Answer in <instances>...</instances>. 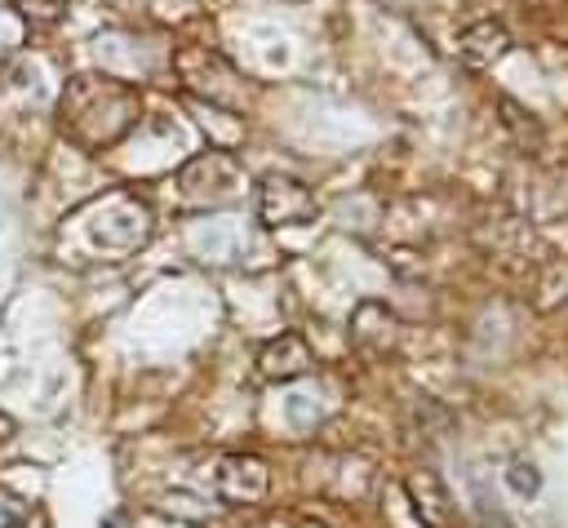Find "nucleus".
Masks as SVG:
<instances>
[{"instance_id":"nucleus-6","label":"nucleus","mask_w":568,"mask_h":528,"mask_svg":"<svg viewBox=\"0 0 568 528\" xmlns=\"http://www.w3.org/2000/svg\"><path fill=\"white\" fill-rule=\"evenodd\" d=\"M457 53H462L466 67L488 71V67H497L510 53V31L497 18H475V22H466L457 31Z\"/></svg>"},{"instance_id":"nucleus-7","label":"nucleus","mask_w":568,"mask_h":528,"mask_svg":"<svg viewBox=\"0 0 568 528\" xmlns=\"http://www.w3.org/2000/svg\"><path fill=\"white\" fill-rule=\"evenodd\" d=\"M351 342L368 355H386L395 342H399V319L386 302H359L355 315H351Z\"/></svg>"},{"instance_id":"nucleus-9","label":"nucleus","mask_w":568,"mask_h":528,"mask_svg":"<svg viewBox=\"0 0 568 528\" xmlns=\"http://www.w3.org/2000/svg\"><path fill=\"white\" fill-rule=\"evenodd\" d=\"M493 106H497V120H501L506 138L515 142V151H524V155H541L546 151V129H541V120L524 102H515L510 93H497Z\"/></svg>"},{"instance_id":"nucleus-2","label":"nucleus","mask_w":568,"mask_h":528,"mask_svg":"<svg viewBox=\"0 0 568 528\" xmlns=\"http://www.w3.org/2000/svg\"><path fill=\"white\" fill-rule=\"evenodd\" d=\"M173 67H178L186 93H200L213 106H244V84H240L235 67L222 53H213V49H178Z\"/></svg>"},{"instance_id":"nucleus-10","label":"nucleus","mask_w":568,"mask_h":528,"mask_svg":"<svg viewBox=\"0 0 568 528\" xmlns=\"http://www.w3.org/2000/svg\"><path fill=\"white\" fill-rule=\"evenodd\" d=\"M408 497H413V506H417V515L426 519V524H439L444 515H448V493H444V484L435 479V470H417V475H408Z\"/></svg>"},{"instance_id":"nucleus-1","label":"nucleus","mask_w":568,"mask_h":528,"mask_svg":"<svg viewBox=\"0 0 568 528\" xmlns=\"http://www.w3.org/2000/svg\"><path fill=\"white\" fill-rule=\"evenodd\" d=\"M138 89H129L124 80L111 75H75L62 89L58 115H62V133L80 146H111L120 142L133 124H138Z\"/></svg>"},{"instance_id":"nucleus-8","label":"nucleus","mask_w":568,"mask_h":528,"mask_svg":"<svg viewBox=\"0 0 568 528\" xmlns=\"http://www.w3.org/2000/svg\"><path fill=\"white\" fill-rule=\"evenodd\" d=\"M311 364H315V355H311V346H306L302 333H280V337H271V342L262 346V355H257V368H262V377H271V382L302 377Z\"/></svg>"},{"instance_id":"nucleus-12","label":"nucleus","mask_w":568,"mask_h":528,"mask_svg":"<svg viewBox=\"0 0 568 528\" xmlns=\"http://www.w3.org/2000/svg\"><path fill=\"white\" fill-rule=\"evenodd\" d=\"M302 528H320V524H302Z\"/></svg>"},{"instance_id":"nucleus-5","label":"nucleus","mask_w":568,"mask_h":528,"mask_svg":"<svg viewBox=\"0 0 568 528\" xmlns=\"http://www.w3.org/2000/svg\"><path fill=\"white\" fill-rule=\"evenodd\" d=\"M257 217L266 226H293L315 217V195L306 182L288 177V173H266L257 186Z\"/></svg>"},{"instance_id":"nucleus-11","label":"nucleus","mask_w":568,"mask_h":528,"mask_svg":"<svg viewBox=\"0 0 568 528\" xmlns=\"http://www.w3.org/2000/svg\"><path fill=\"white\" fill-rule=\"evenodd\" d=\"M506 484H510L519 497H532V493L541 488V475H537V466H532V461H510Z\"/></svg>"},{"instance_id":"nucleus-3","label":"nucleus","mask_w":568,"mask_h":528,"mask_svg":"<svg viewBox=\"0 0 568 528\" xmlns=\"http://www.w3.org/2000/svg\"><path fill=\"white\" fill-rule=\"evenodd\" d=\"M178 186H182L186 200L222 204V200H231V195L244 186V169H240V160L226 155V151H204V155H195V160L182 164Z\"/></svg>"},{"instance_id":"nucleus-4","label":"nucleus","mask_w":568,"mask_h":528,"mask_svg":"<svg viewBox=\"0 0 568 528\" xmlns=\"http://www.w3.org/2000/svg\"><path fill=\"white\" fill-rule=\"evenodd\" d=\"M209 484H213V493H217L222 501H231V506H253V501L266 497L271 470H266V461L253 457V453H222V457L209 466Z\"/></svg>"}]
</instances>
